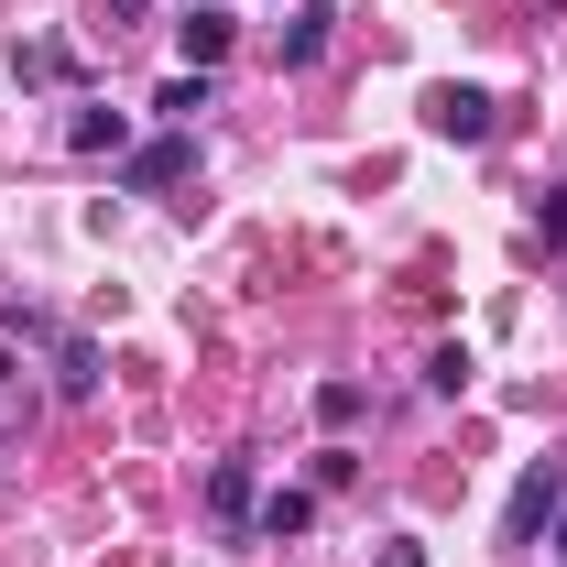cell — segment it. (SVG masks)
I'll return each mask as SVG.
<instances>
[{
	"label": "cell",
	"mask_w": 567,
	"mask_h": 567,
	"mask_svg": "<svg viewBox=\"0 0 567 567\" xmlns=\"http://www.w3.org/2000/svg\"><path fill=\"white\" fill-rule=\"evenodd\" d=\"M557 513H567V470H557V458H535V470L513 481V502H502V535H513V546H535Z\"/></svg>",
	"instance_id": "1"
},
{
	"label": "cell",
	"mask_w": 567,
	"mask_h": 567,
	"mask_svg": "<svg viewBox=\"0 0 567 567\" xmlns=\"http://www.w3.org/2000/svg\"><path fill=\"white\" fill-rule=\"evenodd\" d=\"M425 132L436 142H492V99H481V87H436V99H425Z\"/></svg>",
	"instance_id": "2"
},
{
	"label": "cell",
	"mask_w": 567,
	"mask_h": 567,
	"mask_svg": "<svg viewBox=\"0 0 567 567\" xmlns=\"http://www.w3.org/2000/svg\"><path fill=\"white\" fill-rule=\"evenodd\" d=\"M186 164H197V142H186V132H164V142H142V153L121 164V175H132V186H175Z\"/></svg>",
	"instance_id": "3"
},
{
	"label": "cell",
	"mask_w": 567,
	"mask_h": 567,
	"mask_svg": "<svg viewBox=\"0 0 567 567\" xmlns=\"http://www.w3.org/2000/svg\"><path fill=\"white\" fill-rule=\"evenodd\" d=\"M66 153H132V110H76Z\"/></svg>",
	"instance_id": "4"
},
{
	"label": "cell",
	"mask_w": 567,
	"mask_h": 567,
	"mask_svg": "<svg viewBox=\"0 0 567 567\" xmlns=\"http://www.w3.org/2000/svg\"><path fill=\"white\" fill-rule=\"evenodd\" d=\"M251 524H262V546H284V535L317 524V492H262V502H251Z\"/></svg>",
	"instance_id": "5"
},
{
	"label": "cell",
	"mask_w": 567,
	"mask_h": 567,
	"mask_svg": "<svg viewBox=\"0 0 567 567\" xmlns=\"http://www.w3.org/2000/svg\"><path fill=\"white\" fill-rule=\"evenodd\" d=\"M328 55V0H295L284 11V66H317Z\"/></svg>",
	"instance_id": "6"
},
{
	"label": "cell",
	"mask_w": 567,
	"mask_h": 567,
	"mask_svg": "<svg viewBox=\"0 0 567 567\" xmlns=\"http://www.w3.org/2000/svg\"><path fill=\"white\" fill-rule=\"evenodd\" d=\"M175 44H186V66H218V55H229V22H218L208 0H197V11L175 22Z\"/></svg>",
	"instance_id": "7"
},
{
	"label": "cell",
	"mask_w": 567,
	"mask_h": 567,
	"mask_svg": "<svg viewBox=\"0 0 567 567\" xmlns=\"http://www.w3.org/2000/svg\"><path fill=\"white\" fill-rule=\"evenodd\" d=\"M55 393H66V404L99 393V350H87V339H55Z\"/></svg>",
	"instance_id": "8"
},
{
	"label": "cell",
	"mask_w": 567,
	"mask_h": 567,
	"mask_svg": "<svg viewBox=\"0 0 567 567\" xmlns=\"http://www.w3.org/2000/svg\"><path fill=\"white\" fill-rule=\"evenodd\" d=\"M208 502L240 524V513H251V470H240V458H218V470H208Z\"/></svg>",
	"instance_id": "9"
},
{
	"label": "cell",
	"mask_w": 567,
	"mask_h": 567,
	"mask_svg": "<svg viewBox=\"0 0 567 567\" xmlns=\"http://www.w3.org/2000/svg\"><path fill=\"white\" fill-rule=\"evenodd\" d=\"M11 66L33 76V87H55V76H76V55H66V44H22V55H11Z\"/></svg>",
	"instance_id": "10"
},
{
	"label": "cell",
	"mask_w": 567,
	"mask_h": 567,
	"mask_svg": "<svg viewBox=\"0 0 567 567\" xmlns=\"http://www.w3.org/2000/svg\"><path fill=\"white\" fill-rule=\"evenodd\" d=\"M153 110H164V121H175V132H186V121H197V110H208V76H175V87H164V99H153Z\"/></svg>",
	"instance_id": "11"
},
{
	"label": "cell",
	"mask_w": 567,
	"mask_h": 567,
	"mask_svg": "<svg viewBox=\"0 0 567 567\" xmlns=\"http://www.w3.org/2000/svg\"><path fill=\"white\" fill-rule=\"evenodd\" d=\"M317 415H328V425H360V382H317Z\"/></svg>",
	"instance_id": "12"
},
{
	"label": "cell",
	"mask_w": 567,
	"mask_h": 567,
	"mask_svg": "<svg viewBox=\"0 0 567 567\" xmlns=\"http://www.w3.org/2000/svg\"><path fill=\"white\" fill-rule=\"evenodd\" d=\"M371 567H425V546H404V535H393V546H382Z\"/></svg>",
	"instance_id": "13"
},
{
	"label": "cell",
	"mask_w": 567,
	"mask_h": 567,
	"mask_svg": "<svg viewBox=\"0 0 567 567\" xmlns=\"http://www.w3.org/2000/svg\"><path fill=\"white\" fill-rule=\"evenodd\" d=\"M142 11H153V0H110V22H142Z\"/></svg>",
	"instance_id": "14"
},
{
	"label": "cell",
	"mask_w": 567,
	"mask_h": 567,
	"mask_svg": "<svg viewBox=\"0 0 567 567\" xmlns=\"http://www.w3.org/2000/svg\"><path fill=\"white\" fill-rule=\"evenodd\" d=\"M557 557H567V513H557Z\"/></svg>",
	"instance_id": "15"
},
{
	"label": "cell",
	"mask_w": 567,
	"mask_h": 567,
	"mask_svg": "<svg viewBox=\"0 0 567 567\" xmlns=\"http://www.w3.org/2000/svg\"><path fill=\"white\" fill-rule=\"evenodd\" d=\"M0 382H11V350H0Z\"/></svg>",
	"instance_id": "16"
}]
</instances>
